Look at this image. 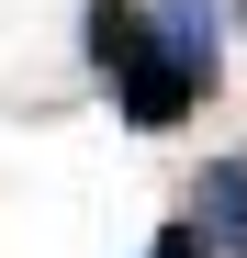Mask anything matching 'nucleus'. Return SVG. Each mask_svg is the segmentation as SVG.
<instances>
[{"label": "nucleus", "instance_id": "1", "mask_svg": "<svg viewBox=\"0 0 247 258\" xmlns=\"http://www.w3.org/2000/svg\"><path fill=\"white\" fill-rule=\"evenodd\" d=\"M157 45H169L191 79H202V90H214V79H225V0H157Z\"/></svg>", "mask_w": 247, "mask_h": 258}, {"label": "nucleus", "instance_id": "3", "mask_svg": "<svg viewBox=\"0 0 247 258\" xmlns=\"http://www.w3.org/2000/svg\"><path fill=\"white\" fill-rule=\"evenodd\" d=\"M146 258H214V236H202V225H157V247Z\"/></svg>", "mask_w": 247, "mask_h": 258}, {"label": "nucleus", "instance_id": "2", "mask_svg": "<svg viewBox=\"0 0 247 258\" xmlns=\"http://www.w3.org/2000/svg\"><path fill=\"white\" fill-rule=\"evenodd\" d=\"M191 225L214 236V258H247V146H236V157H202V191H191Z\"/></svg>", "mask_w": 247, "mask_h": 258}]
</instances>
